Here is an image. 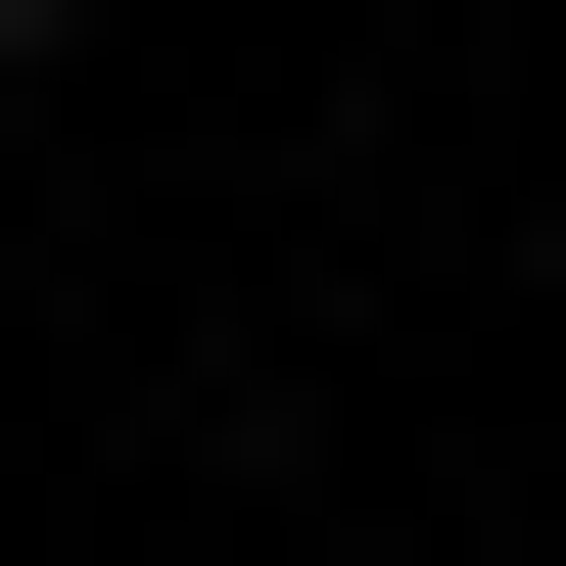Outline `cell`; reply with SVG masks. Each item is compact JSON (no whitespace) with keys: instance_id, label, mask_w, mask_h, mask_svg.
<instances>
[{"instance_id":"1","label":"cell","mask_w":566,"mask_h":566,"mask_svg":"<svg viewBox=\"0 0 566 566\" xmlns=\"http://www.w3.org/2000/svg\"><path fill=\"white\" fill-rule=\"evenodd\" d=\"M0 48H48V0H0Z\"/></svg>"}]
</instances>
